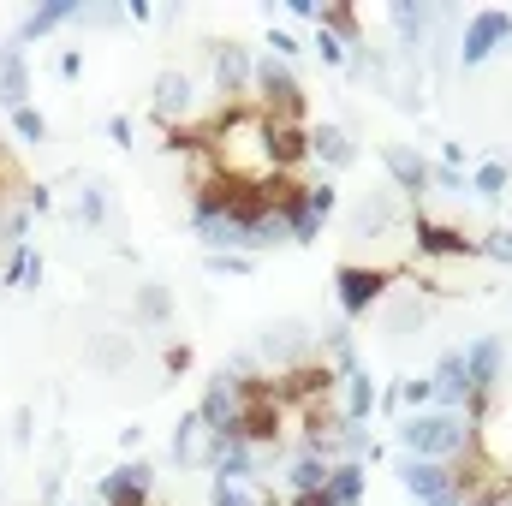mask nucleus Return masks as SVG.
<instances>
[{
	"instance_id": "nucleus-1",
	"label": "nucleus",
	"mask_w": 512,
	"mask_h": 506,
	"mask_svg": "<svg viewBox=\"0 0 512 506\" xmlns=\"http://www.w3.org/2000/svg\"><path fill=\"white\" fill-rule=\"evenodd\" d=\"M399 441H405V453L411 459H435V465H453V459H465L471 453V429H465V417L459 411H417L405 429H399Z\"/></svg>"
},
{
	"instance_id": "nucleus-2",
	"label": "nucleus",
	"mask_w": 512,
	"mask_h": 506,
	"mask_svg": "<svg viewBox=\"0 0 512 506\" xmlns=\"http://www.w3.org/2000/svg\"><path fill=\"white\" fill-rule=\"evenodd\" d=\"M382 292H393L387 286V268H364V262H340L334 268V298H340L346 316H364Z\"/></svg>"
},
{
	"instance_id": "nucleus-3",
	"label": "nucleus",
	"mask_w": 512,
	"mask_h": 506,
	"mask_svg": "<svg viewBox=\"0 0 512 506\" xmlns=\"http://www.w3.org/2000/svg\"><path fill=\"white\" fill-rule=\"evenodd\" d=\"M251 78L262 84V96H268V120H304V90H298V78L280 60H256Z\"/></svg>"
},
{
	"instance_id": "nucleus-4",
	"label": "nucleus",
	"mask_w": 512,
	"mask_h": 506,
	"mask_svg": "<svg viewBox=\"0 0 512 506\" xmlns=\"http://www.w3.org/2000/svg\"><path fill=\"white\" fill-rule=\"evenodd\" d=\"M405 489L423 506H459V489H453V465H435V459H405L399 465Z\"/></svg>"
},
{
	"instance_id": "nucleus-5",
	"label": "nucleus",
	"mask_w": 512,
	"mask_h": 506,
	"mask_svg": "<svg viewBox=\"0 0 512 506\" xmlns=\"http://www.w3.org/2000/svg\"><path fill=\"white\" fill-rule=\"evenodd\" d=\"M507 36H512V12L489 6V12H477V18L465 24V48H459V60H465V66H483Z\"/></svg>"
},
{
	"instance_id": "nucleus-6",
	"label": "nucleus",
	"mask_w": 512,
	"mask_h": 506,
	"mask_svg": "<svg viewBox=\"0 0 512 506\" xmlns=\"http://www.w3.org/2000/svg\"><path fill=\"white\" fill-rule=\"evenodd\" d=\"M149 483H155L149 465H120L114 477L96 483V506H155L149 501Z\"/></svg>"
},
{
	"instance_id": "nucleus-7",
	"label": "nucleus",
	"mask_w": 512,
	"mask_h": 506,
	"mask_svg": "<svg viewBox=\"0 0 512 506\" xmlns=\"http://www.w3.org/2000/svg\"><path fill=\"white\" fill-rule=\"evenodd\" d=\"M304 155H310V131L298 126V120H268V161H274V173L292 179V167Z\"/></svg>"
},
{
	"instance_id": "nucleus-8",
	"label": "nucleus",
	"mask_w": 512,
	"mask_h": 506,
	"mask_svg": "<svg viewBox=\"0 0 512 506\" xmlns=\"http://www.w3.org/2000/svg\"><path fill=\"white\" fill-rule=\"evenodd\" d=\"M197 423H203L209 435H239V393H233V381H227V376L203 393V405H197Z\"/></svg>"
},
{
	"instance_id": "nucleus-9",
	"label": "nucleus",
	"mask_w": 512,
	"mask_h": 506,
	"mask_svg": "<svg viewBox=\"0 0 512 506\" xmlns=\"http://www.w3.org/2000/svg\"><path fill=\"white\" fill-rule=\"evenodd\" d=\"M465 370H471V399H489V387H495V376H501V340L483 334V340L465 352Z\"/></svg>"
},
{
	"instance_id": "nucleus-10",
	"label": "nucleus",
	"mask_w": 512,
	"mask_h": 506,
	"mask_svg": "<svg viewBox=\"0 0 512 506\" xmlns=\"http://www.w3.org/2000/svg\"><path fill=\"white\" fill-rule=\"evenodd\" d=\"M149 96H155V114H161V120H179V114H191V102H197L191 78H185V72H173V66L155 78V90H149Z\"/></svg>"
},
{
	"instance_id": "nucleus-11",
	"label": "nucleus",
	"mask_w": 512,
	"mask_h": 506,
	"mask_svg": "<svg viewBox=\"0 0 512 506\" xmlns=\"http://www.w3.org/2000/svg\"><path fill=\"white\" fill-rule=\"evenodd\" d=\"M322 501H328V506H358V501H364V465H358V459H340V465H328Z\"/></svg>"
},
{
	"instance_id": "nucleus-12",
	"label": "nucleus",
	"mask_w": 512,
	"mask_h": 506,
	"mask_svg": "<svg viewBox=\"0 0 512 506\" xmlns=\"http://www.w3.org/2000/svg\"><path fill=\"white\" fill-rule=\"evenodd\" d=\"M387 179L405 191V197H417V191H429V161L417 155V149H387Z\"/></svg>"
},
{
	"instance_id": "nucleus-13",
	"label": "nucleus",
	"mask_w": 512,
	"mask_h": 506,
	"mask_svg": "<svg viewBox=\"0 0 512 506\" xmlns=\"http://www.w3.org/2000/svg\"><path fill=\"white\" fill-rule=\"evenodd\" d=\"M24 96H30V66H24V48H0V102H6V114L12 108H24Z\"/></svg>"
},
{
	"instance_id": "nucleus-14",
	"label": "nucleus",
	"mask_w": 512,
	"mask_h": 506,
	"mask_svg": "<svg viewBox=\"0 0 512 506\" xmlns=\"http://www.w3.org/2000/svg\"><path fill=\"white\" fill-rule=\"evenodd\" d=\"M435 399H441V411H453L459 399H471V370H465V352H453V358H441L435 364Z\"/></svg>"
},
{
	"instance_id": "nucleus-15",
	"label": "nucleus",
	"mask_w": 512,
	"mask_h": 506,
	"mask_svg": "<svg viewBox=\"0 0 512 506\" xmlns=\"http://www.w3.org/2000/svg\"><path fill=\"white\" fill-rule=\"evenodd\" d=\"M251 72H256V60L245 48H233V42L215 48V84H221V96H239V90L251 84Z\"/></svg>"
},
{
	"instance_id": "nucleus-16",
	"label": "nucleus",
	"mask_w": 512,
	"mask_h": 506,
	"mask_svg": "<svg viewBox=\"0 0 512 506\" xmlns=\"http://www.w3.org/2000/svg\"><path fill=\"white\" fill-rule=\"evenodd\" d=\"M417 251L423 256H477V239L441 227V221H417Z\"/></svg>"
},
{
	"instance_id": "nucleus-17",
	"label": "nucleus",
	"mask_w": 512,
	"mask_h": 506,
	"mask_svg": "<svg viewBox=\"0 0 512 506\" xmlns=\"http://www.w3.org/2000/svg\"><path fill=\"white\" fill-rule=\"evenodd\" d=\"M328 483V459H316V453H298L292 465H286V495H316Z\"/></svg>"
},
{
	"instance_id": "nucleus-18",
	"label": "nucleus",
	"mask_w": 512,
	"mask_h": 506,
	"mask_svg": "<svg viewBox=\"0 0 512 506\" xmlns=\"http://www.w3.org/2000/svg\"><path fill=\"white\" fill-rule=\"evenodd\" d=\"M310 155H322L328 167H346L358 149H352V137H346L340 126H316V131H310Z\"/></svg>"
},
{
	"instance_id": "nucleus-19",
	"label": "nucleus",
	"mask_w": 512,
	"mask_h": 506,
	"mask_svg": "<svg viewBox=\"0 0 512 506\" xmlns=\"http://www.w3.org/2000/svg\"><path fill=\"white\" fill-rule=\"evenodd\" d=\"M72 12H78V6H72V0H48V6H36V12H30V18H24V30H18V36H24V42H36V36H48V30H54V24H66V18H72Z\"/></svg>"
},
{
	"instance_id": "nucleus-20",
	"label": "nucleus",
	"mask_w": 512,
	"mask_h": 506,
	"mask_svg": "<svg viewBox=\"0 0 512 506\" xmlns=\"http://www.w3.org/2000/svg\"><path fill=\"white\" fill-rule=\"evenodd\" d=\"M370 411H376V387H370V376H364V370H352V376H346V411H340V417L364 423Z\"/></svg>"
},
{
	"instance_id": "nucleus-21",
	"label": "nucleus",
	"mask_w": 512,
	"mask_h": 506,
	"mask_svg": "<svg viewBox=\"0 0 512 506\" xmlns=\"http://www.w3.org/2000/svg\"><path fill=\"white\" fill-rule=\"evenodd\" d=\"M36 280H42V262H36L30 245H18L12 262H6V274H0V286H36Z\"/></svg>"
},
{
	"instance_id": "nucleus-22",
	"label": "nucleus",
	"mask_w": 512,
	"mask_h": 506,
	"mask_svg": "<svg viewBox=\"0 0 512 506\" xmlns=\"http://www.w3.org/2000/svg\"><path fill=\"white\" fill-rule=\"evenodd\" d=\"M137 316H143V322H167V316H173V292L149 280V286L137 292Z\"/></svg>"
},
{
	"instance_id": "nucleus-23",
	"label": "nucleus",
	"mask_w": 512,
	"mask_h": 506,
	"mask_svg": "<svg viewBox=\"0 0 512 506\" xmlns=\"http://www.w3.org/2000/svg\"><path fill=\"white\" fill-rule=\"evenodd\" d=\"M471 191H477V197H489V203H495V197H507V167H501V161H483V167L471 173Z\"/></svg>"
},
{
	"instance_id": "nucleus-24",
	"label": "nucleus",
	"mask_w": 512,
	"mask_h": 506,
	"mask_svg": "<svg viewBox=\"0 0 512 506\" xmlns=\"http://www.w3.org/2000/svg\"><path fill=\"white\" fill-rule=\"evenodd\" d=\"M387 328H393V334H411V328H423V298H405V304H393V310H387Z\"/></svg>"
},
{
	"instance_id": "nucleus-25",
	"label": "nucleus",
	"mask_w": 512,
	"mask_h": 506,
	"mask_svg": "<svg viewBox=\"0 0 512 506\" xmlns=\"http://www.w3.org/2000/svg\"><path fill=\"white\" fill-rule=\"evenodd\" d=\"M262 352H274V358H298V352H304V328H274V334L262 340Z\"/></svg>"
},
{
	"instance_id": "nucleus-26",
	"label": "nucleus",
	"mask_w": 512,
	"mask_h": 506,
	"mask_svg": "<svg viewBox=\"0 0 512 506\" xmlns=\"http://www.w3.org/2000/svg\"><path fill=\"white\" fill-rule=\"evenodd\" d=\"M12 131H18L24 143H42V137H48V120H42L30 102H24V108H12Z\"/></svg>"
},
{
	"instance_id": "nucleus-27",
	"label": "nucleus",
	"mask_w": 512,
	"mask_h": 506,
	"mask_svg": "<svg viewBox=\"0 0 512 506\" xmlns=\"http://www.w3.org/2000/svg\"><path fill=\"white\" fill-rule=\"evenodd\" d=\"M96 364H108V370H126L131 364V346L120 334H108V340H96Z\"/></svg>"
},
{
	"instance_id": "nucleus-28",
	"label": "nucleus",
	"mask_w": 512,
	"mask_h": 506,
	"mask_svg": "<svg viewBox=\"0 0 512 506\" xmlns=\"http://www.w3.org/2000/svg\"><path fill=\"white\" fill-rule=\"evenodd\" d=\"M477 256H495V262H507V268H512V233H507V227L483 233V239H477Z\"/></svg>"
},
{
	"instance_id": "nucleus-29",
	"label": "nucleus",
	"mask_w": 512,
	"mask_h": 506,
	"mask_svg": "<svg viewBox=\"0 0 512 506\" xmlns=\"http://www.w3.org/2000/svg\"><path fill=\"white\" fill-rule=\"evenodd\" d=\"M322 24H328V36H340V30H346V36H358V12H352V6H328V12H322Z\"/></svg>"
},
{
	"instance_id": "nucleus-30",
	"label": "nucleus",
	"mask_w": 512,
	"mask_h": 506,
	"mask_svg": "<svg viewBox=\"0 0 512 506\" xmlns=\"http://www.w3.org/2000/svg\"><path fill=\"white\" fill-rule=\"evenodd\" d=\"M215 506H256L251 483H215Z\"/></svg>"
},
{
	"instance_id": "nucleus-31",
	"label": "nucleus",
	"mask_w": 512,
	"mask_h": 506,
	"mask_svg": "<svg viewBox=\"0 0 512 506\" xmlns=\"http://www.w3.org/2000/svg\"><path fill=\"white\" fill-rule=\"evenodd\" d=\"M393 18H399V30H405L411 42L423 36V12H417V6H405V0H399V6H393Z\"/></svg>"
},
{
	"instance_id": "nucleus-32",
	"label": "nucleus",
	"mask_w": 512,
	"mask_h": 506,
	"mask_svg": "<svg viewBox=\"0 0 512 506\" xmlns=\"http://www.w3.org/2000/svg\"><path fill=\"white\" fill-rule=\"evenodd\" d=\"M310 215H316V221L334 215V185H310Z\"/></svg>"
},
{
	"instance_id": "nucleus-33",
	"label": "nucleus",
	"mask_w": 512,
	"mask_h": 506,
	"mask_svg": "<svg viewBox=\"0 0 512 506\" xmlns=\"http://www.w3.org/2000/svg\"><path fill=\"white\" fill-rule=\"evenodd\" d=\"M399 399H411V405H429V399H435V381H429V376L405 381V387H399Z\"/></svg>"
},
{
	"instance_id": "nucleus-34",
	"label": "nucleus",
	"mask_w": 512,
	"mask_h": 506,
	"mask_svg": "<svg viewBox=\"0 0 512 506\" xmlns=\"http://www.w3.org/2000/svg\"><path fill=\"white\" fill-rule=\"evenodd\" d=\"M268 48H274V54H280V60H292V54H298V42H292V36H286V30H274V36H268Z\"/></svg>"
},
{
	"instance_id": "nucleus-35",
	"label": "nucleus",
	"mask_w": 512,
	"mask_h": 506,
	"mask_svg": "<svg viewBox=\"0 0 512 506\" xmlns=\"http://www.w3.org/2000/svg\"><path fill=\"white\" fill-rule=\"evenodd\" d=\"M316 48H322V60H328V66H340V60H346V48H340V36H322Z\"/></svg>"
},
{
	"instance_id": "nucleus-36",
	"label": "nucleus",
	"mask_w": 512,
	"mask_h": 506,
	"mask_svg": "<svg viewBox=\"0 0 512 506\" xmlns=\"http://www.w3.org/2000/svg\"><path fill=\"white\" fill-rule=\"evenodd\" d=\"M215 268H221V274H245L251 262H245V256H215Z\"/></svg>"
},
{
	"instance_id": "nucleus-37",
	"label": "nucleus",
	"mask_w": 512,
	"mask_h": 506,
	"mask_svg": "<svg viewBox=\"0 0 512 506\" xmlns=\"http://www.w3.org/2000/svg\"><path fill=\"white\" fill-rule=\"evenodd\" d=\"M108 137H114V143H131V120H126V114H120V120H108Z\"/></svg>"
}]
</instances>
